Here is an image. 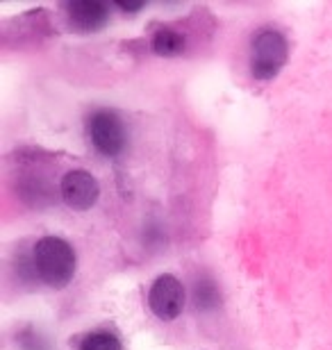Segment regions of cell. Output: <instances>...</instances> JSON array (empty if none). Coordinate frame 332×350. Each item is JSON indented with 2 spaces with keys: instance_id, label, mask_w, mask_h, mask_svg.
<instances>
[{
  "instance_id": "obj_1",
  "label": "cell",
  "mask_w": 332,
  "mask_h": 350,
  "mask_svg": "<svg viewBox=\"0 0 332 350\" xmlns=\"http://www.w3.org/2000/svg\"><path fill=\"white\" fill-rule=\"evenodd\" d=\"M34 271H37L39 280L48 284L51 289H64L71 284L75 275L77 257L75 250L71 248L60 237H44L32 253Z\"/></svg>"
},
{
  "instance_id": "obj_2",
  "label": "cell",
  "mask_w": 332,
  "mask_h": 350,
  "mask_svg": "<svg viewBox=\"0 0 332 350\" xmlns=\"http://www.w3.org/2000/svg\"><path fill=\"white\" fill-rule=\"evenodd\" d=\"M287 39L278 30H262L253 39L251 71L257 80H273L287 62Z\"/></svg>"
},
{
  "instance_id": "obj_3",
  "label": "cell",
  "mask_w": 332,
  "mask_h": 350,
  "mask_svg": "<svg viewBox=\"0 0 332 350\" xmlns=\"http://www.w3.org/2000/svg\"><path fill=\"white\" fill-rule=\"evenodd\" d=\"M187 291L178 278L173 275H159L151 284L148 291V305L151 312L162 321H175L185 310Z\"/></svg>"
},
{
  "instance_id": "obj_4",
  "label": "cell",
  "mask_w": 332,
  "mask_h": 350,
  "mask_svg": "<svg viewBox=\"0 0 332 350\" xmlns=\"http://www.w3.org/2000/svg\"><path fill=\"white\" fill-rule=\"evenodd\" d=\"M89 137L94 148L105 157H116L125 148V125L110 109L96 111L89 118Z\"/></svg>"
},
{
  "instance_id": "obj_5",
  "label": "cell",
  "mask_w": 332,
  "mask_h": 350,
  "mask_svg": "<svg viewBox=\"0 0 332 350\" xmlns=\"http://www.w3.org/2000/svg\"><path fill=\"white\" fill-rule=\"evenodd\" d=\"M62 200L66 202L71 209L75 212H87L96 205L98 196H101V187H98V180L87 171H68L64 178H62Z\"/></svg>"
},
{
  "instance_id": "obj_6",
  "label": "cell",
  "mask_w": 332,
  "mask_h": 350,
  "mask_svg": "<svg viewBox=\"0 0 332 350\" xmlns=\"http://www.w3.org/2000/svg\"><path fill=\"white\" fill-rule=\"evenodd\" d=\"M66 14L75 32H96L110 21L107 5L98 0H73L66 5Z\"/></svg>"
},
{
  "instance_id": "obj_7",
  "label": "cell",
  "mask_w": 332,
  "mask_h": 350,
  "mask_svg": "<svg viewBox=\"0 0 332 350\" xmlns=\"http://www.w3.org/2000/svg\"><path fill=\"white\" fill-rule=\"evenodd\" d=\"M153 51L162 57H175L185 51V37L175 30H159L153 37Z\"/></svg>"
},
{
  "instance_id": "obj_8",
  "label": "cell",
  "mask_w": 332,
  "mask_h": 350,
  "mask_svg": "<svg viewBox=\"0 0 332 350\" xmlns=\"http://www.w3.org/2000/svg\"><path fill=\"white\" fill-rule=\"evenodd\" d=\"M194 298H196V305H199L201 310H214V307L218 305V289H216V284L212 282L209 278L196 280Z\"/></svg>"
},
{
  "instance_id": "obj_9",
  "label": "cell",
  "mask_w": 332,
  "mask_h": 350,
  "mask_svg": "<svg viewBox=\"0 0 332 350\" xmlns=\"http://www.w3.org/2000/svg\"><path fill=\"white\" fill-rule=\"evenodd\" d=\"M80 350H123V346L110 332H91L84 337Z\"/></svg>"
},
{
  "instance_id": "obj_10",
  "label": "cell",
  "mask_w": 332,
  "mask_h": 350,
  "mask_svg": "<svg viewBox=\"0 0 332 350\" xmlns=\"http://www.w3.org/2000/svg\"><path fill=\"white\" fill-rule=\"evenodd\" d=\"M118 7H121L123 12H139L141 7H144V3H137V5H132V3H118Z\"/></svg>"
}]
</instances>
